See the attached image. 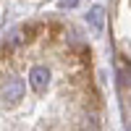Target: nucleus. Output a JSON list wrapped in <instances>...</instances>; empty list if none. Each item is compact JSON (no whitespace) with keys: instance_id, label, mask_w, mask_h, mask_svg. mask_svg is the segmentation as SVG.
<instances>
[{"instance_id":"f257e3e1","label":"nucleus","mask_w":131,"mask_h":131,"mask_svg":"<svg viewBox=\"0 0 131 131\" xmlns=\"http://www.w3.org/2000/svg\"><path fill=\"white\" fill-rule=\"evenodd\" d=\"M86 24H89L94 31H102V26H105V10L100 5L89 8V13H86Z\"/></svg>"},{"instance_id":"f03ea898","label":"nucleus","mask_w":131,"mask_h":131,"mask_svg":"<svg viewBox=\"0 0 131 131\" xmlns=\"http://www.w3.org/2000/svg\"><path fill=\"white\" fill-rule=\"evenodd\" d=\"M79 0H60V8H73Z\"/></svg>"}]
</instances>
